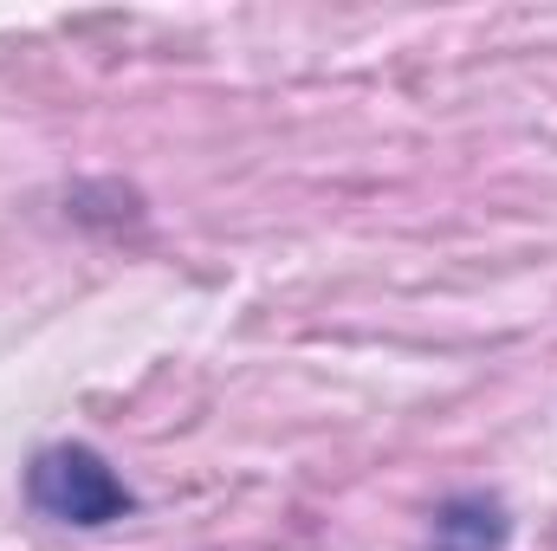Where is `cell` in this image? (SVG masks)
Segmentation results:
<instances>
[{
    "instance_id": "6da1fadb",
    "label": "cell",
    "mask_w": 557,
    "mask_h": 551,
    "mask_svg": "<svg viewBox=\"0 0 557 551\" xmlns=\"http://www.w3.org/2000/svg\"><path fill=\"white\" fill-rule=\"evenodd\" d=\"M26 487H33V506L52 513V519H65V526H104V519H117L131 506L124 480L91 448H46L33 461Z\"/></svg>"
}]
</instances>
